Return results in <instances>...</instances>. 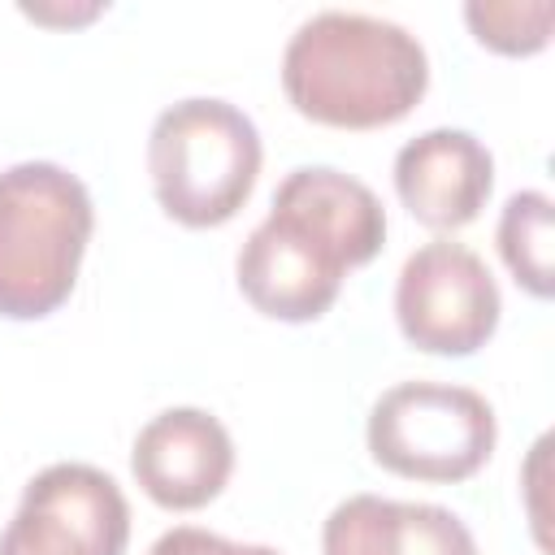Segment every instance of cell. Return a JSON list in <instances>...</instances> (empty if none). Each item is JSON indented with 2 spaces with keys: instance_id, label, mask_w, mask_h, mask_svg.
I'll return each mask as SVG.
<instances>
[{
  "instance_id": "1",
  "label": "cell",
  "mask_w": 555,
  "mask_h": 555,
  "mask_svg": "<svg viewBox=\"0 0 555 555\" xmlns=\"http://www.w3.org/2000/svg\"><path fill=\"white\" fill-rule=\"evenodd\" d=\"M386 243V208L360 178L334 165H295L269 217L243 238L234 278L243 299L273 321H317L334 308L343 278Z\"/></svg>"
},
{
  "instance_id": "2",
  "label": "cell",
  "mask_w": 555,
  "mask_h": 555,
  "mask_svg": "<svg viewBox=\"0 0 555 555\" xmlns=\"http://www.w3.org/2000/svg\"><path fill=\"white\" fill-rule=\"evenodd\" d=\"M429 87L425 43L373 13L321 9L282 48V91L317 126L377 130L403 121Z\"/></svg>"
},
{
  "instance_id": "3",
  "label": "cell",
  "mask_w": 555,
  "mask_h": 555,
  "mask_svg": "<svg viewBox=\"0 0 555 555\" xmlns=\"http://www.w3.org/2000/svg\"><path fill=\"white\" fill-rule=\"evenodd\" d=\"M95 230L91 191L56 160L0 169V317L39 321L74 286Z\"/></svg>"
},
{
  "instance_id": "4",
  "label": "cell",
  "mask_w": 555,
  "mask_h": 555,
  "mask_svg": "<svg viewBox=\"0 0 555 555\" xmlns=\"http://www.w3.org/2000/svg\"><path fill=\"white\" fill-rule=\"evenodd\" d=\"M260 130L221 95H186L156 113L147 134V173L156 204L186 230L225 225L256 191Z\"/></svg>"
},
{
  "instance_id": "5",
  "label": "cell",
  "mask_w": 555,
  "mask_h": 555,
  "mask_svg": "<svg viewBox=\"0 0 555 555\" xmlns=\"http://www.w3.org/2000/svg\"><path fill=\"white\" fill-rule=\"evenodd\" d=\"M369 455L408 481H468L486 468L499 421L486 395L455 382H399L369 408Z\"/></svg>"
},
{
  "instance_id": "6",
  "label": "cell",
  "mask_w": 555,
  "mask_h": 555,
  "mask_svg": "<svg viewBox=\"0 0 555 555\" xmlns=\"http://www.w3.org/2000/svg\"><path fill=\"white\" fill-rule=\"evenodd\" d=\"M503 295L486 260L451 238L416 247L395 282V321L416 351L473 356L499 330Z\"/></svg>"
},
{
  "instance_id": "7",
  "label": "cell",
  "mask_w": 555,
  "mask_h": 555,
  "mask_svg": "<svg viewBox=\"0 0 555 555\" xmlns=\"http://www.w3.org/2000/svg\"><path fill=\"white\" fill-rule=\"evenodd\" d=\"M130 503L121 486L78 460L48 464L22 490L0 555H126Z\"/></svg>"
},
{
  "instance_id": "8",
  "label": "cell",
  "mask_w": 555,
  "mask_h": 555,
  "mask_svg": "<svg viewBox=\"0 0 555 555\" xmlns=\"http://www.w3.org/2000/svg\"><path fill=\"white\" fill-rule=\"evenodd\" d=\"M130 473L156 507L195 512L225 490L234 473V438L204 408H165L134 434Z\"/></svg>"
},
{
  "instance_id": "9",
  "label": "cell",
  "mask_w": 555,
  "mask_h": 555,
  "mask_svg": "<svg viewBox=\"0 0 555 555\" xmlns=\"http://www.w3.org/2000/svg\"><path fill=\"white\" fill-rule=\"evenodd\" d=\"M494 191V156L473 130L434 126L395 156V195L429 230H464Z\"/></svg>"
},
{
  "instance_id": "10",
  "label": "cell",
  "mask_w": 555,
  "mask_h": 555,
  "mask_svg": "<svg viewBox=\"0 0 555 555\" xmlns=\"http://www.w3.org/2000/svg\"><path fill=\"white\" fill-rule=\"evenodd\" d=\"M325 555H477L473 529L442 503L382 494L343 499L321 529Z\"/></svg>"
},
{
  "instance_id": "11",
  "label": "cell",
  "mask_w": 555,
  "mask_h": 555,
  "mask_svg": "<svg viewBox=\"0 0 555 555\" xmlns=\"http://www.w3.org/2000/svg\"><path fill=\"white\" fill-rule=\"evenodd\" d=\"M499 256L507 264V273L533 295V299H551L555 278H551V238H555V204L546 191H516L507 195L503 212H499Z\"/></svg>"
},
{
  "instance_id": "12",
  "label": "cell",
  "mask_w": 555,
  "mask_h": 555,
  "mask_svg": "<svg viewBox=\"0 0 555 555\" xmlns=\"http://www.w3.org/2000/svg\"><path fill=\"white\" fill-rule=\"evenodd\" d=\"M464 22L481 48L503 56H533L551 43V0H468Z\"/></svg>"
},
{
  "instance_id": "13",
  "label": "cell",
  "mask_w": 555,
  "mask_h": 555,
  "mask_svg": "<svg viewBox=\"0 0 555 555\" xmlns=\"http://www.w3.org/2000/svg\"><path fill=\"white\" fill-rule=\"evenodd\" d=\"M147 555H282V551H273L264 542H230L199 525H173L152 542Z\"/></svg>"
},
{
  "instance_id": "14",
  "label": "cell",
  "mask_w": 555,
  "mask_h": 555,
  "mask_svg": "<svg viewBox=\"0 0 555 555\" xmlns=\"http://www.w3.org/2000/svg\"><path fill=\"white\" fill-rule=\"evenodd\" d=\"M22 13L26 17H35V22H91L95 13H100V4H82V9H48V4H22Z\"/></svg>"
}]
</instances>
